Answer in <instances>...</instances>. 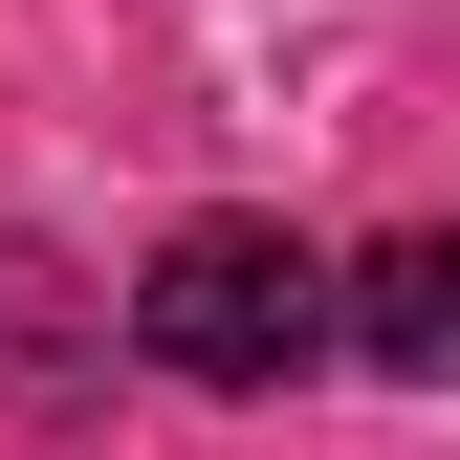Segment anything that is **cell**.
Wrapping results in <instances>:
<instances>
[{
    "label": "cell",
    "instance_id": "obj_2",
    "mask_svg": "<svg viewBox=\"0 0 460 460\" xmlns=\"http://www.w3.org/2000/svg\"><path fill=\"white\" fill-rule=\"evenodd\" d=\"M329 329H351L373 373H417V394H460V219H394V242L329 285Z\"/></svg>",
    "mask_w": 460,
    "mask_h": 460
},
{
    "label": "cell",
    "instance_id": "obj_1",
    "mask_svg": "<svg viewBox=\"0 0 460 460\" xmlns=\"http://www.w3.org/2000/svg\"><path fill=\"white\" fill-rule=\"evenodd\" d=\"M132 329H154V373H198V394H285L329 351V263L285 242V219H176L132 285Z\"/></svg>",
    "mask_w": 460,
    "mask_h": 460
}]
</instances>
